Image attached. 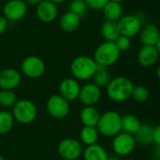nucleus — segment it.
Instances as JSON below:
<instances>
[{
    "label": "nucleus",
    "mask_w": 160,
    "mask_h": 160,
    "mask_svg": "<svg viewBox=\"0 0 160 160\" xmlns=\"http://www.w3.org/2000/svg\"><path fill=\"white\" fill-rule=\"evenodd\" d=\"M97 63L88 55H79L70 63V73L77 81H88L92 79L97 69Z\"/></svg>",
    "instance_id": "2"
},
{
    "label": "nucleus",
    "mask_w": 160,
    "mask_h": 160,
    "mask_svg": "<svg viewBox=\"0 0 160 160\" xmlns=\"http://www.w3.org/2000/svg\"><path fill=\"white\" fill-rule=\"evenodd\" d=\"M114 44L116 45V47L118 48V50L122 52H126L128 51L130 46H131V40L129 38L123 36V35H119V37L114 40Z\"/></svg>",
    "instance_id": "31"
},
{
    "label": "nucleus",
    "mask_w": 160,
    "mask_h": 160,
    "mask_svg": "<svg viewBox=\"0 0 160 160\" xmlns=\"http://www.w3.org/2000/svg\"><path fill=\"white\" fill-rule=\"evenodd\" d=\"M153 143L155 146H160V127L157 126L154 127V131H153Z\"/></svg>",
    "instance_id": "33"
},
{
    "label": "nucleus",
    "mask_w": 160,
    "mask_h": 160,
    "mask_svg": "<svg viewBox=\"0 0 160 160\" xmlns=\"http://www.w3.org/2000/svg\"><path fill=\"white\" fill-rule=\"evenodd\" d=\"M128 160H137V159H128Z\"/></svg>",
    "instance_id": "41"
},
{
    "label": "nucleus",
    "mask_w": 160,
    "mask_h": 160,
    "mask_svg": "<svg viewBox=\"0 0 160 160\" xmlns=\"http://www.w3.org/2000/svg\"><path fill=\"white\" fill-rule=\"evenodd\" d=\"M100 113L95 106H84L80 112V120L82 126L96 127Z\"/></svg>",
    "instance_id": "20"
},
{
    "label": "nucleus",
    "mask_w": 160,
    "mask_h": 160,
    "mask_svg": "<svg viewBox=\"0 0 160 160\" xmlns=\"http://www.w3.org/2000/svg\"><path fill=\"white\" fill-rule=\"evenodd\" d=\"M58 7L50 0H43L36 6V15L39 21L45 23L54 22L58 16Z\"/></svg>",
    "instance_id": "13"
},
{
    "label": "nucleus",
    "mask_w": 160,
    "mask_h": 160,
    "mask_svg": "<svg viewBox=\"0 0 160 160\" xmlns=\"http://www.w3.org/2000/svg\"><path fill=\"white\" fill-rule=\"evenodd\" d=\"M0 1H4V2H7L8 0H0Z\"/></svg>",
    "instance_id": "40"
},
{
    "label": "nucleus",
    "mask_w": 160,
    "mask_h": 160,
    "mask_svg": "<svg viewBox=\"0 0 160 160\" xmlns=\"http://www.w3.org/2000/svg\"><path fill=\"white\" fill-rule=\"evenodd\" d=\"M12 116L15 121L22 125L33 123L38 115V109L35 103L29 99H20L12 107Z\"/></svg>",
    "instance_id": "5"
},
{
    "label": "nucleus",
    "mask_w": 160,
    "mask_h": 160,
    "mask_svg": "<svg viewBox=\"0 0 160 160\" xmlns=\"http://www.w3.org/2000/svg\"><path fill=\"white\" fill-rule=\"evenodd\" d=\"M82 157L83 160H107L109 158L105 148L98 143L87 145L83 149Z\"/></svg>",
    "instance_id": "19"
},
{
    "label": "nucleus",
    "mask_w": 160,
    "mask_h": 160,
    "mask_svg": "<svg viewBox=\"0 0 160 160\" xmlns=\"http://www.w3.org/2000/svg\"><path fill=\"white\" fill-rule=\"evenodd\" d=\"M99 132L97 128V127H88L83 126L80 131V139L83 144L91 145L98 143V141L99 139Z\"/></svg>",
    "instance_id": "24"
},
{
    "label": "nucleus",
    "mask_w": 160,
    "mask_h": 160,
    "mask_svg": "<svg viewBox=\"0 0 160 160\" xmlns=\"http://www.w3.org/2000/svg\"><path fill=\"white\" fill-rule=\"evenodd\" d=\"M92 80H93V83H95L99 88L106 87L110 82V81L112 80V76L110 71L108 70V68L98 65L96 72L92 77Z\"/></svg>",
    "instance_id": "26"
},
{
    "label": "nucleus",
    "mask_w": 160,
    "mask_h": 160,
    "mask_svg": "<svg viewBox=\"0 0 160 160\" xmlns=\"http://www.w3.org/2000/svg\"><path fill=\"white\" fill-rule=\"evenodd\" d=\"M46 110L52 118L63 119L69 113V101L65 99L59 94L52 95L46 102Z\"/></svg>",
    "instance_id": "8"
},
{
    "label": "nucleus",
    "mask_w": 160,
    "mask_h": 160,
    "mask_svg": "<svg viewBox=\"0 0 160 160\" xmlns=\"http://www.w3.org/2000/svg\"><path fill=\"white\" fill-rule=\"evenodd\" d=\"M81 21L82 17L68 10L61 16L59 20V26L61 30L66 33H73L79 28Z\"/></svg>",
    "instance_id": "18"
},
{
    "label": "nucleus",
    "mask_w": 160,
    "mask_h": 160,
    "mask_svg": "<svg viewBox=\"0 0 160 160\" xmlns=\"http://www.w3.org/2000/svg\"><path fill=\"white\" fill-rule=\"evenodd\" d=\"M101 35L106 41H113L119 37L120 33L118 30L117 22L112 21L105 20L104 22L101 24Z\"/></svg>",
    "instance_id": "25"
},
{
    "label": "nucleus",
    "mask_w": 160,
    "mask_h": 160,
    "mask_svg": "<svg viewBox=\"0 0 160 160\" xmlns=\"http://www.w3.org/2000/svg\"><path fill=\"white\" fill-rule=\"evenodd\" d=\"M101 95V88L93 82H89L81 86L78 98L83 106H95L100 100Z\"/></svg>",
    "instance_id": "12"
},
{
    "label": "nucleus",
    "mask_w": 160,
    "mask_h": 160,
    "mask_svg": "<svg viewBox=\"0 0 160 160\" xmlns=\"http://www.w3.org/2000/svg\"><path fill=\"white\" fill-rule=\"evenodd\" d=\"M160 51L152 45H142L138 52L137 60L139 64L143 68H150L156 65L159 59Z\"/></svg>",
    "instance_id": "16"
},
{
    "label": "nucleus",
    "mask_w": 160,
    "mask_h": 160,
    "mask_svg": "<svg viewBox=\"0 0 160 160\" xmlns=\"http://www.w3.org/2000/svg\"><path fill=\"white\" fill-rule=\"evenodd\" d=\"M81 90L79 81L74 78H66L59 84V95L68 101H74L78 99Z\"/></svg>",
    "instance_id": "15"
},
{
    "label": "nucleus",
    "mask_w": 160,
    "mask_h": 160,
    "mask_svg": "<svg viewBox=\"0 0 160 160\" xmlns=\"http://www.w3.org/2000/svg\"><path fill=\"white\" fill-rule=\"evenodd\" d=\"M22 82L21 72L14 68H7L0 71V88L14 90Z\"/></svg>",
    "instance_id": "14"
},
{
    "label": "nucleus",
    "mask_w": 160,
    "mask_h": 160,
    "mask_svg": "<svg viewBox=\"0 0 160 160\" xmlns=\"http://www.w3.org/2000/svg\"><path fill=\"white\" fill-rule=\"evenodd\" d=\"M102 13L105 20L117 22L123 14V7L120 3H115L112 1H108V3L102 8Z\"/></svg>",
    "instance_id": "21"
},
{
    "label": "nucleus",
    "mask_w": 160,
    "mask_h": 160,
    "mask_svg": "<svg viewBox=\"0 0 160 160\" xmlns=\"http://www.w3.org/2000/svg\"><path fill=\"white\" fill-rule=\"evenodd\" d=\"M134 84L132 81L124 76H117L112 78L106 86V93L108 98L113 102H125L130 98Z\"/></svg>",
    "instance_id": "1"
},
{
    "label": "nucleus",
    "mask_w": 160,
    "mask_h": 160,
    "mask_svg": "<svg viewBox=\"0 0 160 160\" xmlns=\"http://www.w3.org/2000/svg\"><path fill=\"white\" fill-rule=\"evenodd\" d=\"M14 118L8 111H0V135L9 133L14 126Z\"/></svg>",
    "instance_id": "27"
},
{
    "label": "nucleus",
    "mask_w": 160,
    "mask_h": 160,
    "mask_svg": "<svg viewBox=\"0 0 160 160\" xmlns=\"http://www.w3.org/2000/svg\"><path fill=\"white\" fill-rule=\"evenodd\" d=\"M0 160H6L5 159V158H4L1 154H0Z\"/></svg>",
    "instance_id": "39"
},
{
    "label": "nucleus",
    "mask_w": 160,
    "mask_h": 160,
    "mask_svg": "<svg viewBox=\"0 0 160 160\" xmlns=\"http://www.w3.org/2000/svg\"><path fill=\"white\" fill-rule=\"evenodd\" d=\"M17 95L14 93L13 90H0V106L4 108H10L13 107L14 104L17 102Z\"/></svg>",
    "instance_id": "28"
},
{
    "label": "nucleus",
    "mask_w": 160,
    "mask_h": 160,
    "mask_svg": "<svg viewBox=\"0 0 160 160\" xmlns=\"http://www.w3.org/2000/svg\"><path fill=\"white\" fill-rule=\"evenodd\" d=\"M27 13V4L24 0H8L3 7V16L8 22H18Z\"/></svg>",
    "instance_id": "11"
},
{
    "label": "nucleus",
    "mask_w": 160,
    "mask_h": 160,
    "mask_svg": "<svg viewBox=\"0 0 160 160\" xmlns=\"http://www.w3.org/2000/svg\"><path fill=\"white\" fill-rule=\"evenodd\" d=\"M45 70V62L38 55H29L25 57L21 64L22 73L29 79H38L42 77Z\"/></svg>",
    "instance_id": "7"
},
{
    "label": "nucleus",
    "mask_w": 160,
    "mask_h": 160,
    "mask_svg": "<svg viewBox=\"0 0 160 160\" xmlns=\"http://www.w3.org/2000/svg\"><path fill=\"white\" fill-rule=\"evenodd\" d=\"M8 26V20L3 15H0V35H2L3 33L6 32Z\"/></svg>",
    "instance_id": "34"
},
{
    "label": "nucleus",
    "mask_w": 160,
    "mask_h": 160,
    "mask_svg": "<svg viewBox=\"0 0 160 160\" xmlns=\"http://www.w3.org/2000/svg\"><path fill=\"white\" fill-rule=\"evenodd\" d=\"M41 1L43 0H24V2L28 5H31V6H37L38 4H39Z\"/></svg>",
    "instance_id": "35"
},
{
    "label": "nucleus",
    "mask_w": 160,
    "mask_h": 160,
    "mask_svg": "<svg viewBox=\"0 0 160 160\" xmlns=\"http://www.w3.org/2000/svg\"><path fill=\"white\" fill-rule=\"evenodd\" d=\"M68 10L79 15L80 17H82L86 11H87V6L84 3L83 0H71L68 6Z\"/></svg>",
    "instance_id": "30"
},
{
    "label": "nucleus",
    "mask_w": 160,
    "mask_h": 160,
    "mask_svg": "<svg viewBox=\"0 0 160 160\" xmlns=\"http://www.w3.org/2000/svg\"><path fill=\"white\" fill-rule=\"evenodd\" d=\"M82 151L83 148L81 142L74 138H66L57 146L59 156L65 160H77L82 157Z\"/></svg>",
    "instance_id": "9"
},
{
    "label": "nucleus",
    "mask_w": 160,
    "mask_h": 160,
    "mask_svg": "<svg viewBox=\"0 0 160 160\" xmlns=\"http://www.w3.org/2000/svg\"><path fill=\"white\" fill-rule=\"evenodd\" d=\"M107 160H121L117 156H112V157H109Z\"/></svg>",
    "instance_id": "36"
},
{
    "label": "nucleus",
    "mask_w": 160,
    "mask_h": 160,
    "mask_svg": "<svg viewBox=\"0 0 160 160\" xmlns=\"http://www.w3.org/2000/svg\"><path fill=\"white\" fill-rule=\"evenodd\" d=\"M130 98L138 103H143L147 101V99L149 98V91L143 85L134 86Z\"/></svg>",
    "instance_id": "29"
},
{
    "label": "nucleus",
    "mask_w": 160,
    "mask_h": 160,
    "mask_svg": "<svg viewBox=\"0 0 160 160\" xmlns=\"http://www.w3.org/2000/svg\"><path fill=\"white\" fill-rule=\"evenodd\" d=\"M116 22L120 35L126 36L129 38L136 37L142 27L141 18L134 14L123 15Z\"/></svg>",
    "instance_id": "10"
},
{
    "label": "nucleus",
    "mask_w": 160,
    "mask_h": 160,
    "mask_svg": "<svg viewBox=\"0 0 160 160\" xmlns=\"http://www.w3.org/2000/svg\"><path fill=\"white\" fill-rule=\"evenodd\" d=\"M50 1H52L53 3H55L56 5H58V4H61V3H63V2H65L67 0H50Z\"/></svg>",
    "instance_id": "37"
},
{
    "label": "nucleus",
    "mask_w": 160,
    "mask_h": 160,
    "mask_svg": "<svg viewBox=\"0 0 160 160\" xmlns=\"http://www.w3.org/2000/svg\"><path fill=\"white\" fill-rule=\"evenodd\" d=\"M153 131L154 127L149 124H142L139 130L135 133L134 137L137 143L141 145H150L153 143Z\"/></svg>",
    "instance_id": "23"
},
{
    "label": "nucleus",
    "mask_w": 160,
    "mask_h": 160,
    "mask_svg": "<svg viewBox=\"0 0 160 160\" xmlns=\"http://www.w3.org/2000/svg\"><path fill=\"white\" fill-rule=\"evenodd\" d=\"M109 1H112V2H115V3H120V4H122V2H123L124 0H109Z\"/></svg>",
    "instance_id": "38"
},
{
    "label": "nucleus",
    "mask_w": 160,
    "mask_h": 160,
    "mask_svg": "<svg viewBox=\"0 0 160 160\" xmlns=\"http://www.w3.org/2000/svg\"><path fill=\"white\" fill-rule=\"evenodd\" d=\"M87 8L94 10H101L109 0H83Z\"/></svg>",
    "instance_id": "32"
},
{
    "label": "nucleus",
    "mask_w": 160,
    "mask_h": 160,
    "mask_svg": "<svg viewBox=\"0 0 160 160\" xmlns=\"http://www.w3.org/2000/svg\"><path fill=\"white\" fill-rule=\"evenodd\" d=\"M139 34L142 45L156 46L160 42L159 30L155 23H147L142 27Z\"/></svg>",
    "instance_id": "17"
},
{
    "label": "nucleus",
    "mask_w": 160,
    "mask_h": 160,
    "mask_svg": "<svg viewBox=\"0 0 160 160\" xmlns=\"http://www.w3.org/2000/svg\"><path fill=\"white\" fill-rule=\"evenodd\" d=\"M120 55L121 52L118 50L114 42L105 40L95 50L93 59L97 65L109 68L118 62Z\"/></svg>",
    "instance_id": "4"
},
{
    "label": "nucleus",
    "mask_w": 160,
    "mask_h": 160,
    "mask_svg": "<svg viewBox=\"0 0 160 160\" xmlns=\"http://www.w3.org/2000/svg\"><path fill=\"white\" fill-rule=\"evenodd\" d=\"M121 118L122 115L115 111H108L100 114L97 128L99 134L113 138L115 135L122 131L121 128Z\"/></svg>",
    "instance_id": "3"
},
{
    "label": "nucleus",
    "mask_w": 160,
    "mask_h": 160,
    "mask_svg": "<svg viewBox=\"0 0 160 160\" xmlns=\"http://www.w3.org/2000/svg\"><path fill=\"white\" fill-rule=\"evenodd\" d=\"M136 145L137 142L134 135L123 131L115 135L112 142V151L115 153L116 156L119 157H127L130 155L135 150Z\"/></svg>",
    "instance_id": "6"
},
{
    "label": "nucleus",
    "mask_w": 160,
    "mask_h": 160,
    "mask_svg": "<svg viewBox=\"0 0 160 160\" xmlns=\"http://www.w3.org/2000/svg\"><path fill=\"white\" fill-rule=\"evenodd\" d=\"M141 125V120L135 114L128 113L123 115L121 118V128L123 132L135 135V133L139 130Z\"/></svg>",
    "instance_id": "22"
}]
</instances>
